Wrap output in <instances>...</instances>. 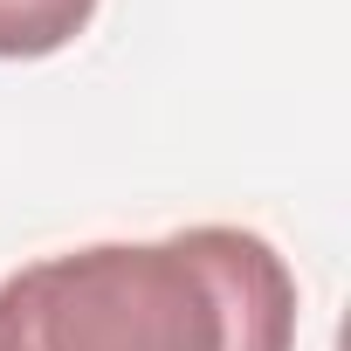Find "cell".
Wrapping results in <instances>:
<instances>
[{"label":"cell","mask_w":351,"mask_h":351,"mask_svg":"<svg viewBox=\"0 0 351 351\" xmlns=\"http://www.w3.org/2000/svg\"><path fill=\"white\" fill-rule=\"evenodd\" d=\"M0 351H296V276L255 228L62 248L0 282Z\"/></svg>","instance_id":"cell-1"},{"label":"cell","mask_w":351,"mask_h":351,"mask_svg":"<svg viewBox=\"0 0 351 351\" xmlns=\"http://www.w3.org/2000/svg\"><path fill=\"white\" fill-rule=\"evenodd\" d=\"M97 14V0H0V62H42L69 49Z\"/></svg>","instance_id":"cell-2"}]
</instances>
